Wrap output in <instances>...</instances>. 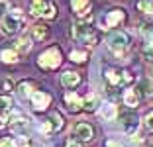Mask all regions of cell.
<instances>
[{"label": "cell", "mask_w": 153, "mask_h": 147, "mask_svg": "<svg viewBox=\"0 0 153 147\" xmlns=\"http://www.w3.org/2000/svg\"><path fill=\"white\" fill-rule=\"evenodd\" d=\"M102 76L104 80H106V86H108L110 94H118V90L122 88V86H128L134 82V76L130 75V73L126 71H120V69H104L102 71Z\"/></svg>", "instance_id": "cell-1"}, {"label": "cell", "mask_w": 153, "mask_h": 147, "mask_svg": "<svg viewBox=\"0 0 153 147\" xmlns=\"http://www.w3.org/2000/svg\"><path fill=\"white\" fill-rule=\"evenodd\" d=\"M24 24H26V16H24L22 10H12V12H8L2 18V24H0V27H2V33H6V36H14V33H18L20 30L24 27Z\"/></svg>", "instance_id": "cell-2"}, {"label": "cell", "mask_w": 153, "mask_h": 147, "mask_svg": "<svg viewBox=\"0 0 153 147\" xmlns=\"http://www.w3.org/2000/svg\"><path fill=\"white\" fill-rule=\"evenodd\" d=\"M30 12L36 18H55L57 16V6L51 2V0H32V6H30Z\"/></svg>", "instance_id": "cell-3"}, {"label": "cell", "mask_w": 153, "mask_h": 147, "mask_svg": "<svg viewBox=\"0 0 153 147\" xmlns=\"http://www.w3.org/2000/svg\"><path fill=\"white\" fill-rule=\"evenodd\" d=\"M106 43H108L110 51L114 55H124L128 51V47H130V37L126 33H122V31H114V33L108 36Z\"/></svg>", "instance_id": "cell-4"}, {"label": "cell", "mask_w": 153, "mask_h": 147, "mask_svg": "<svg viewBox=\"0 0 153 147\" xmlns=\"http://www.w3.org/2000/svg\"><path fill=\"white\" fill-rule=\"evenodd\" d=\"M63 57H61V51L57 47H51V49H45L43 53L37 57V65L41 69H57L61 65Z\"/></svg>", "instance_id": "cell-5"}, {"label": "cell", "mask_w": 153, "mask_h": 147, "mask_svg": "<svg viewBox=\"0 0 153 147\" xmlns=\"http://www.w3.org/2000/svg\"><path fill=\"white\" fill-rule=\"evenodd\" d=\"M73 37L79 39L81 43H86V45H94L96 39H98L96 31L90 26H86V24H75L73 26Z\"/></svg>", "instance_id": "cell-6"}, {"label": "cell", "mask_w": 153, "mask_h": 147, "mask_svg": "<svg viewBox=\"0 0 153 147\" xmlns=\"http://www.w3.org/2000/svg\"><path fill=\"white\" fill-rule=\"evenodd\" d=\"M61 128H63V118H61V114L55 112V114H51V116L39 125V131L45 134V135H49V134H55V131L61 129Z\"/></svg>", "instance_id": "cell-7"}, {"label": "cell", "mask_w": 153, "mask_h": 147, "mask_svg": "<svg viewBox=\"0 0 153 147\" xmlns=\"http://www.w3.org/2000/svg\"><path fill=\"white\" fill-rule=\"evenodd\" d=\"M124 20H126V12H124V10H110L102 18V26L104 27H116L118 24H122Z\"/></svg>", "instance_id": "cell-8"}, {"label": "cell", "mask_w": 153, "mask_h": 147, "mask_svg": "<svg viewBox=\"0 0 153 147\" xmlns=\"http://www.w3.org/2000/svg\"><path fill=\"white\" fill-rule=\"evenodd\" d=\"M122 128H124V134L134 135L140 128V118L134 116V114H124L122 116Z\"/></svg>", "instance_id": "cell-9"}, {"label": "cell", "mask_w": 153, "mask_h": 147, "mask_svg": "<svg viewBox=\"0 0 153 147\" xmlns=\"http://www.w3.org/2000/svg\"><path fill=\"white\" fill-rule=\"evenodd\" d=\"M65 106H67L69 112H79V110H82V108H85V100H82L79 94L69 92L67 96H65Z\"/></svg>", "instance_id": "cell-10"}, {"label": "cell", "mask_w": 153, "mask_h": 147, "mask_svg": "<svg viewBox=\"0 0 153 147\" xmlns=\"http://www.w3.org/2000/svg\"><path fill=\"white\" fill-rule=\"evenodd\" d=\"M32 104L36 110H45V108L51 104V96L45 92H39V90H36V92L32 94Z\"/></svg>", "instance_id": "cell-11"}, {"label": "cell", "mask_w": 153, "mask_h": 147, "mask_svg": "<svg viewBox=\"0 0 153 147\" xmlns=\"http://www.w3.org/2000/svg\"><path fill=\"white\" fill-rule=\"evenodd\" d=\"M75 137L79 139V141L86 143V141H90V139L94 137V131H92V128H90L88 124H79L75 128Z\"/></svg>", "instance_id": "cell-12"}, {"label": "cell", "mask_w": 153, "mask_h": 147, "mask_svg": "<svg viewBox=\"0 0 153 147\" xmlns=\"http://www.w3.org/2000/svg\"><path fill=\"white\" fill-rule=\"evenodd\" d=\"M61 82L67 88H76V86L81 85V75L75 71H67L65 75H61Z\"/></svg>", "instance_id": "cell-13"}, {"label": "cell", "mask_w": 153, "mask_h": 147, "mask_svg": "<svg viewBox=\"0 0 153 147\" xmlns=\"http://www.w3.org/2000/svg\"><path fill=\"white\" fill-rule=\"evenodd\" d=\"M116 106L114 104H110V102H106V104H102L100 106V118L102 120H106V122H112L114 118H116Z\"/></svg>", "instance_id": "cell-14"}, {"label": "cell", "mask_w": 153, "mask_h": 147, "mask_svg": "<svg viewBox=\"0 0 153 147\" xmlns=\"http://www.w3.org/2000/svg\"><path fill=\"white\" fill-rule=\"evenodd\" d=\"M71 8L75 10L79 16H85L90 8V0H71Z\"/></svg>", "instance_id": "cell-15"}, {"label": "cell", "mask_w": 153, "mask_h": 147, "mask_svg": "<svg viewBox=\"0 0 153 147\" xmlns=\"http://www.w3.org/2000/svg\"><path fill=\"white\" fill-rule=\"evenodd\" d=\"M16 92H18L22 98H32V94L36 92V90H33L32 82H27V80H22V82L16 86Z\"/></svg>", "instance_id": "cell-16"}, {"label": "cell", "mask_w": 153, "mask_h": 147, "mask_svg": "<svg viewBox=\"0 0 153 147\" xmlns=\"http://www.w3.org/2000/svg\"><path fill=\"white\" fill-rule=\"evenodd\" d=\"M137 96L140 98H147V96H151L153 94V85L149 82V80H141L140 85H137Z\"/></svg>", "instance_id": "cell-17"}, {"label": "cell", "mask_w": 153, "mask_h": 147, "mask_svg": "<svg viewBox=\"0 0 153 147\" xmlns=\"http://www.w3.org/2000/svg\"><path fill=\"white\" fill-rule=\"evenodd\" d=\"M124 104H126V106H137V104H140V96H137V92H135V90H126V92H124Z\"/></svg>", "instance_id": "cell-18"}, {"label": "cell", "mask_w": 153, "mask_h": 147, "mask_svg": "<svg viewBox=\"0 0 153 147\" xmlns=\"http://www.w3.org/2000/svg\"><path fill=\"white\" fill-rule=\"evenodd\" d=\"M98 104H100V102H98V96H96V94H88V96L85 98V110H88V112L100 108Z\"/></svg>", "instance_id": "cell-19"}, {"label": "cell", "mask_w": 153, "mask_h": 147, "mask_svg": "<svg viewBox=\"0 0 153 147\" xmlns=\"http://www.w3.org/2000/svg\"><path fill=\"white\" fill-rule=\"evenodd\" d=\"M0 112L2 114H12V100H10V96L0 94Z\"/></svg>", "instance_id": "cell-20"}, {"label": "cell", "mask_w": 153, "mask_h": 147, "mask_svg": "<svg viewBox=\"0 0 153 147\" xmlns=\"http://www.w3.org/2000/svg\"><path fill=\"white\" fill-rule=\"evenodd\" d=\"M0 59L4 63H16L18 61V53H16L14 49H4V51L0 53Z\"/></svg>", "instance_id": "cell-21"}, {"label": "cell", "mask_w": 153, "mask_h": 147, "mask_svg": "<svg viewBox=\"0 0 153 147\" xmlns=\"http://www.w3.org/2000/svg\"><path fill=\"white\" fill-rule=\"evenodd\" d=\"M137 10L143 14H153V0H137Z\"/></svg>", "instance_id": "cell-22"}, {"label": "cell", "mask_w": 153, "mask_h": 147, "mask_svg": "<svg viewBox=\"0 0 153 147\" xmlns=\"http://www.w3.org/2000/svg\"><path fill=\"white\" fill-rule=\"evenodd\" d=\"M33 31V37L36 39H43L45 36H47V26H43V24H36V26L32 27Z\"/></svg>", "instance_id": "cell-23"}, {"label": "cell", "mask_w": 153, "mask_h": 147, "mask_svg": "<svg viewBox=\"0 0 153 147\" xmlns=\"http://www.w3.org/2000/svg\"><path fill=\"white\" fill-rule=\"evenodd\" d=\"M16 47H18V51H22V53H27V51L32 49V39H30L27 36H24L22 39L18 41V45H16Z\"/></svg>", "instance_id": "cell-24"}, {"label": "cell", "mask_w": 153, "mask_h": 147, "mask_svg": "<svg viewBox=\"0 0 153 147\" xmlns=\"http://www.w3.org/2000/svg\"><path fill=\"white\" fill-rule=\"evenodd\" d=\"M86 59H88L86 51H71V61L73 63H85Z\"/></svg>", "instance_id": "cell-25"}, {"label": "cell", "mask_w": 153, "mask_h": 147, "mask_svg": "<svg viewBox=\"0 0 153 147\" xmlns=\"http://www.w3.org/2000/svg\"><path fill=\"white\" fill-rule=\"evenodd\" d=\"M10 10V0H0V18H4Z\"/></svg>", "instance_id": "cell-26"}, {"label": "cell", "mask_w": 153, "mask_h": 147, "mask_svg": "<svg viewBox=\"0 0 153 147\" xmlns=\"http://www.w3.org/2000/svg\"><path fill=\"white\" fill-rule=\"evenodd\" d=\"M0 147H16V141L12 137H2L0 139Z\"/></svg>", "instance_id": "cell-27"}, {"label": "cell", "mask_w": 153, "mask_h": 147, "mask_svg": "<svg viewBox=\"0 0 153 147\" xmlns=\"http://www.w3.org/2000/svg\"><path fill=\"white\" fill-rule=\"evenodd\" d=\"M143 53L147 55V57H153V39H149L147 43H145V47H143Z\"/></svg>", "instance_id": "cell-28"}, {"label": "cell", "mask_w": 153, "mask_h": 147, "mask_svg": "<svg viewBox=\"0 0 153 147\" xmlns=\"http://www.w3.org/2000/svg\"><path fill=\"white\" fill-rule=\"evenodd\" d=\"M0 86H2V88H4V90H8V92H10V90L14 88V82H12V80H10V79H4V80H2V82H0Z\"/></svg>", "instance_id": "cell-29"}, {"label": "cell", "mask_w": 153, "mask_h": 147, "mask_svg": "<svg viewBox=\"0 0 153 147\" xmlns=\"http://www.w3.org/2000/svg\"><path fill=\"white\" fill-rule=\"evenodd\" d=\"M145 128L153 131V112H149L147 116H145Z\"/></svg>", "instance_id": "cell-30"}, {"label": "cell", "mask_w": 153, "mask_h": 147, "mask_svg": "<svg viewBox=\"0 0 153 147\" xmlns=\"http://www.w3.org/2000/svg\"><path fill=\"white\" fill-rule=\"evenodd\" d=\"M16 147H30V145H27V139L26 137H20L18 141H16Z\"/></svg>", "instance_id": "cell-31"}, {"label": "cell", "mask_w": 153, "mask_h": 147, "mask_svg": "<svg viewBox=\"0 0 153 147\" xmlns=\"http://www.w3.org/2000/svg\"><path fill=\"white\" fill-rule=\"evenodd\" d=\"M65 147H81V145H79L76 141H67V145H65Z\"/></svg>", "instance_id": "cell-32"}, {"label": "cell", "mask_w": 153, "mask_h": 147, "mask_svg": "<svg viewBox=\"0 0 153 147\" xmlns=\"http://www.w3.org/2000/svg\"><path fill=\"white\" fill-rule=\"evenodd\" d=\"M106 147H120V145H118L116 141H108V143H106Z\"/></svg>", "instance_id": "cell-33"}, {"label": "cell", "mask_w": 153, "mask_h": 147, "mask_svg": "<svg viewBox=\"0 0 153 147\" xmlns=\"http://www.w3.org/2000/svg\"><path fill=\"white\" fill-rule=\"evenodd\" d=\"M147 147H153V139H149V141H147Z\"/></svg>", "instance_id": "cell-34"}, {"label": "cell", "mask_w": 153, "mask_h": 147, "mask_svg": "<svg viewBox=\"0 0 153 147\" xmlns=\"http://www.w3.org/2000/svg\"><path fill=\"white\" fill-rule=\"evenodd\" d=\"M32 147H37V145H32Z\"/></svg>", "instance_id": "cell-35"}]
</instances>
